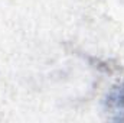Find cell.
Wrapping results in <instances>:
<instances>
[{
    "label": "cell",
    "mask_w": 124,
    "mask_h": 123,
    "mask_svg": "<svg viewBox=\"0 0 124 123\" xmlns=\"http://www.w3.org/2000/svg\"><path fill=\"white\" fill-rule=\"evenodd\" d=\"M104 110L111 120L124 122V84L116 86L104 100Z\"/></svg>",
    "instance_id": "obj_1"
}]
</instances>
